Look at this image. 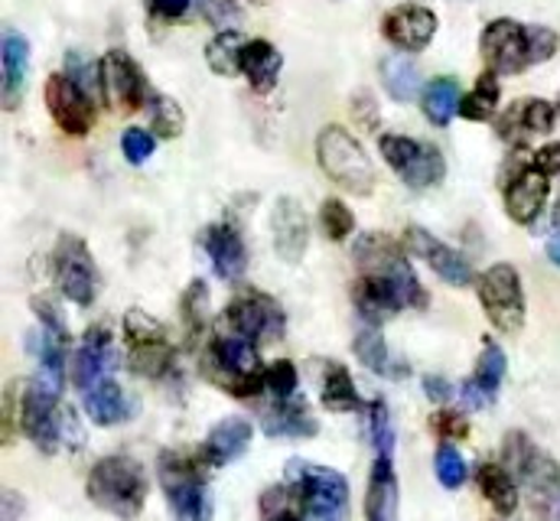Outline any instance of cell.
I'll return each mask as SVG.
<instances>
[{"label":"cell","mask_w":560,"mask_h":521,"mask_svg":"<svg viewBox=\"0 0 560 521\" xmlns=\"http://www.w3.org/2000/svg\"><path fill=\"white\" fill-rule=\"evenodd\" d=\"M355 264L362 267V277L352 287V300L369 326H378L385 316L398 310L427 306V290L420 287L395 239L378 232L362 235L355 245Z\"/></svg>","instance_id":"6da1fadb"},{"label":"cell","mask_w":560,"mask_h":521,"mask_svg":"<svg viewBox=\"0 0 560 521\" xmlns=\"http://www.w3.org/2000/svg\"><path fill=\"white\" fill-rule=\"evenodd\" d=\"M85 493L102 512L135 521L147 502V473L135 456H105L92 466Z\"/></svg>","instance_id":"7a4b0ae2"},{"label":"cell","mask_w":560,"mask_h":521,"mask_svg":"<svg viewBox=\"0 0 560 521\" xmlns=\"http://www.w3.org/2000/svg\"><path fill=\"white\" fill-rule=\"evenodd\" d=\"M206 453H163L160 456V486L170 502L173 521H209L212 519V496L206 489Z\"/></svg>","instance_id":"3957f363"},{"label":"cell","mask_w":560,"mask_h":521,"mask_svg":"<svg viewBox=\"0 0 560 521\" xmlns=\"http://www.w3.org/2000/svg\"><path fill=\"white\" fill-rule=\"evenodd\" d=\"M206 375L235 397H258L265 389V372L255 343L229 333L215 336L206 349Z\"/></svg>","instance_id":"277c9868"},{"label":"cell","mask_w":560,"mask_h":521,"mask_svg":"<svg viewBox=\"0 0 560 521\" xmlns=\"http://www.w3.org/2000/svg\"><path fill=\"white\" fill-rule=\"evenodd\" d=\"M316 160L323 166V173L342 186L352 196H372L375 189V166L369 160V153L362 150V143L339 125L319 130L316 137Z\"/></svg>","instance_id":"5b68a950"},{"label":"cell","mask_w":560,"mask_h":521,"mask_svg":"<svg viewBox=\"0 0 560 521\" xmlns=\"http://www.w3.org/2000/svg\"><path fill=\"white\" fill-rule=\"evenodd\" d=\"M290 473V493L296 496L300 509L316 521H346L349 509V483L342 473L319 466V463H303L293 460L287 466Z\"/></svg>","instance_id":"8992f818"},{"label":"cell","mask_w":560,"mask_h":521,"mask_svg":"<svg viewBox=\"0 0 560 521\" xmlns=\"http://www.w3.org/2000/svg\"><path fill=\"white\" fill-rule=\"evenodd\" d=\"M502 456H505L502 466L512 476H518V483L525 486V493L532 496L538 512H551V506L560 502L558 463L548 453H541L525 433H509L502 443Z\"/></svg>","instance_id":"52a82bcc"},{"label":"cell","mask_w":560,"mask_h":521,"mask_svg":"<svg viewBox=\"0 0 560 521\" xmlns=\"http://www.w3.org/2000/svg\"><path fill=\"white\" fill-rule=\"evenodd\" d=\"M476 290H479V303H482L489 323L499 333H505V336L522 333V326H525V290H522V277L512 264H505V260L492 264L479 277Z\"/></svg>","instance_id":"ba28073f"},{"label":"cell","mask_w":560,"mask_h":521,"mask_svg":"<svg viewBox=\"0 0 560 521\" xmlns=\"http://www.w3.org/2000/svg\"><path fill=\"white\" fill-rule=\"evenodd\" d=\"M382 157L388 160V166L411 186V189H427L436 186L446 173L443 153L433 143H423L415 137H401V134H385L378 140Z\"/></svg>","instance_id":"9c48e42d"},{"label":"cell","mask_w":560,"mask_h":521,"mask_svg":"<svg viewBox=\"0 0 560 521\" xmlns=\"http://www.w3.org/2000/svg\"><path fill=\"white\" fill-rule=\"evenodd\" d=\"M225 326L229 333L248 339V343H271L283 333V310L265 290H242L225 306Z\"/></svg>","instance_id":"30bf717a"},{"label":"cell","mask_w":560,"mask_h":521,"mask_svg":"<svg viewBox=\"0 0 560 521\" xmlns=\"http://www.w3.org/2000/svg\"><path fill=\"white\" fill-rule=\"evenodd\" d=\"M52 274H56V287L75 306H89L95 300V287H98L95 260L79 235H69V232L59 235V245L52 252Z\"/></svg>","instance_id":"8fae6325"},{"label":"cell","mask_w":560,"mask_h":521,"mask_svg":"<svg viewBox=\"0 0 560 521\" xmlns=\"http://www.w3.org/2000/svg\"><path fill=\"white\" fill-rule=\"evenodd\" d=\"M62 410L66 407H59V394L36 382L20 397V427L26 440L43 453H56L62 447Z\"/></svg>","instance_id":"7c38bea8"},{"label":"cell","mask_w":560,"mask_h":521,"mask_svg":"<svg viewBox=\"0 0 560 521\" xmlns=\"http://www.w3.org/2000/svg\"><path fill=\"white\" fill-rule=\"evenodd\" d=\"M479 49H482V59L489 62V72H495V76H515L525 66H532L528 26H522L515 20H492L482 30Z\"/></svg>","instance_id":"4fadbf2b"},{"label":"cell","mask_w":560,"mask_h":521,"mask_svg":"<svg viewBox=\"0 0 560 521\" xmlns=\"http://www.w3.org/2000/svg\"><path fill=\"white\" fill-rule=\"evenodd\" d=\"M43 99H46V108H49L52 121L69 137H85L95 125V102L69 76H62V72L49 76L46 89H43Z\"/></svg>","instance_id":"5bb4252c"},{"label":"cell","mask_w":560,"mask_h":521,"mask_svg":"<svg viewBox=\"0 0 560 521\" xmlns=\"http://www.w3.org/2000/svg\"><path fill=\"white\" fill-rule=\"evenodd\" d=\"M115 366H118V356H115L108 326H92L82 336V343H79V349L72 356V385L82 391H92L95 385L108 382Z\"/></svg>","instance_id":"9a60e30c"},{"label":"cell","mask_w":560,"mask_h":521,"mask_svg":"<svg viewBox=\"0 0 560 521\" xmlns=\"http://www.w3.org/2000/svg\"><path fill=\"white\" fill-rule=\"evenodd\" d=\"M405 239H408V252L418 255V258L423 260L436 277H443L450 287H469V283L476 280L469 260L463 258L459 252H453L446 242H440L436 235H430L427 229L411 225Z\"/></svg>","instance_id":"2e32d148"},{"label":"cell","mask_w":560,"mask_h":521,"mask_svg":"<svg viewBox=\"0 0 560 521\" xmlns=\"http://www.w3.org/2000/svg\"><path fill=\"white\" fill-rule=\"evenodd\" d=\"M102 76H105V102H115L125 112H138L140 105L150 102L147 82L140 66L121 49H112L102 59Z\"/></svg>","instance_id":"e0dca14e"},{"label":"cell","mask_w":560,"mask_h":521,"mask_svg":"<svg viewBox=\"0 0 560 521\" xmlns=\"http://www.w3.org/2000/svg\"><path fill=\"white\" fill-rule=\"evenodd\" d=\"M436 13L420 7V3H401L395 10L385 13L382 20V33L405 53H420L427 49V43L433 39L436 33Z\"/></svg>","instance_id":"ac0fdd59"},{"label":"cell","mask_w":560,"mask_h":521,"mask_svg":"<svg viewBox=\"0 0 560 521\" xmlns=\"http://www.w3.org/2000/svg\"><path fill=\"white\" fill-rule=\"evenodd\" d=\"M505 372H509V359H505L502 346L492 343V339H486V343H482V356H479V362H476V372H472V379L463 385V404L472 407V410L492 404L495 394H499L502 379H505Z\"/></svg>","instance_id":"d6986e66"},{"label":"cell","mask_w":560,"mask_h":521,"mask_svg":"<svg viewBox=\"0 0 560 521\" xmlns=\"http://www.w3.org/2000/svg\"><path fill=\"white\" fill-rule=\"evenodd\" d=\"M271 232H275V252L280 258L287 264H300L310 245V225L296 199H278L275 216H271Z\"/></svg>","instance_id":"ffe728a7"},{"label":"cell","mask_w":560,"mask_h":521,"mask_svg":"<svg viewBox=\"0 0 560 521\" xmlns=\"http://www.w3.org/2000/svg\"><path fill=\"white\" fill-rule=\"evenodd\" d=\"M202 245H206L212 267L222 280H238L248 270V248H245L235 225H229V222L209 225L202 232Z\"/></svg>","instance_id":"44dd1931"},{"label":"cell","mask_w":560,"mask_h":521,"mask_svg":"<svg viewBox=\"0 0 560 521\" xmlns=\"http://www.w3.org/2000/svg\"><path fill=\"white\" fill-rule=\"evenodd\" d=\"M548 189H551L548 186V176L541 170H535V166H525L505 186V209H509V216L518 225H532L541 216L545 202H548Z\"/></svg>","instance_id":"7402d4cb"},{"label":"cell","mask_w":560,"mask_h":521,"mask_svg":"<svg viewBox=\"0 0 560 521\" xmlns=\"http://www.w3.org/2000/svg\"><path fill=\"white\" fill-rule=\"evenodd\" d=\"M555 118H558V108L551 102H541V99H525V102H515L502 121H499V134L509 140V143H525L528 137L535 134H548L555 128Z\"/></svg>","instance_id":"603a6c76"},{"label":"cell","mask_w":560,"mask_h":521,"mask_svg":"<svg viewBox=\"0 0 560 521\" xmlns=\"http://www.w3.org/2000/svg\"><path fill=\"white\" fill-rule=\"evenodd\" d=\"M398 476L392 456H378L365 489V521H398Z\"/></svg>","instance_id":"cb8c5ba5"},{"label":"cell","mask_w":560,"mask_h":521,"mask_svg":"<svg viewBox=\"0 0 560 521\" xmlns=\"http://www.w3.org/2000/svg\"><path fill=\"white\" fill-rule=\"evenodd\" d=\"M3 108L13 112L23 102L26 76H30V39L16 30L3 33Z\"/></svg>","instance_id":"d4e9b609"},{"label":"cell","mask_w":560,"mask_h":521,"mask_svg":"<svg viewBox=\"0 0 560 521\" xmlns=\"http://www.w3.org/2000/svg\"><path fill=\"white\" fill-rule=\"evenodd\" d=\"M261 427L268 437H316L319 424L316 417L306 410V404L300 397H287V401H275L265 414H261Z\"/></svg>","instance_id":"484cf974"},{"label":"cell","mask_w":560,"mask_h":521,"mask_svg":"<svg viewBox=\"0 0 560 521\" xmlns=\"http://www.w3.org/2000/svg\"><path fill=\"white\" fill-rule=\"evenodd\" d=\"M252 433H255V430H252V424H248L245 417H225V420H219V424L212 427V433H209L202 453H206V460H209L212 466L232 463V460H238V456L248 450Z\"/></svg>","instance_id":"4316f807"},{"label":"cell","mask_w":560,"mask_h":521,"mask_svg":"<svg viewBox=\"0 0 560 521\" xmlns=\"http://www.w3.org/2000/svg\"><path fill=\"white\" fill-rule=\"evenodd\" d=\"M280 53L268 43V39H252L245 43V53H242V72L245 79L252 82L255 92H271L278 85L280 76Z\"/></svg>","instance_id":"83f0119b"},{"label":"cell","mask_w":560,"mask_h":521,"mask_svg":"<svg viewBox=\"0 0 560 521\" xmlns=\"http://www.w3.org/2000/svg\"><path fill=\"white\" fill-rule=\"evenodd\" d=\"M476 479H479L482 496L492 502V509L499 516H512L518 509V483H515V476L502 463H482Z\"/></svg>","instance_id":"f1b7e54d"},{"label":"cell","mask_w":560,"mask_h":521,"mask_svg":"<svg viewBox=\"0 0 560 521\" xmlns=\"http://www.w3.org/2000/svg\"><path fill=\"white\" fill-rule=\"evenodd\" d=\"M319 397H323V407L332 410V414H352V410L362 407V397H359V389H355L349 369L339 366V362H329V366H326Z\"/></svg>","instance_id":"f546056e"},{"label":"cell","mask_w":560,"mask_h":521,"mask_svg":"<svg viewBox=\"0 0 560 521\" xmlns=\"http://www.w3.org/2000/svg\"><path fill=\"white\" fill-rule=\"evenodd\" d=\"M459 102H463L459 82L450 79V76L433 79V82L423 89V115H427V121L436 125V128H446V125L453 121V115L459 112Z\"/></svg>","instance_id":"4dcf8cb0"},{"label":"cell","mask_w":560,"mask_h":521,"mask_svg":"<svg viewBox=\"0 0 560 521\" xmlns=\"http://www.w3.org/2000/svg\"><path fill=\"white\" fill-rule=\"evenodd\" d=\"M382 82H385V92L395 99V102H411L420 92V69L418 62L405 53H395L382 62Z\"/></svg>","instance_id":"1f68e13d"},{"label":"cell","mask_w":560,"mask_h":521,"mask_svg":"<svg viewBox=\"0 0 560 521\" xmlns=\"http://www.w3.org/2000/svg\"><path fill=\"white\" fill-rule=\"evenodd\" d=\"M85 410H89L92 424H98V427H115V424L125 420V414H128V397H125V391L108 379V382L95 385L92 391H85Z\"/></svg>","instance_id":"d6a6232c"},{"label":"cell","mask_w":560,"mask_h":521,"mask_svg":"<svg viewBox=\"0 0 560 521\" xmlns=\"http://www.w3.org/2000/svg\"><path fill=\"white\" fill-rule=\"evenodd\" d=\"M128 366L143 379H163L173 369V346L166 343V336L128 346Z\"/></svg>","instance_id":"836d02e7"},{"label":"cell","mask_w":560,"mask_h":521,"mask_svg":"<svg viewBox=\"0 0 560 521\" xmlns=\"http://www.w3.org/2000/svg\"><path fill=\"white\" fill-rule=\"evenodd\" d=\"M242 53H245V36L238 30H222L206 46V59H209V69L215 76H235V72H242Z\"/></svg>","instance_id":"e575fe53"},{"label":"cell","mask_w":560,"mask_h":521,"mask_svg":"<svg viewBox=\"0 0 560 521\" xmlns=\"http://www.w3.org/2000/svg\"><path fill=\"white\" fill-rule=\"evenodd\" d=\"M495 105H499V79H495V72H486V76H479L472 92L463 95L459 115L466 121H489L495 115Z\"/></svg>","instance_id":"d590c367"},{"label":"cell","mask_w":560,"mask_h":521,"mask_svg":"<svg viewBox=\"0 0 560 521\" xmlns=\"http://www.w3.org/2000/svg\"><path fill=\"white\" fill-rule=\"evenodd\" d=\"M355 356H359V362L365 366V369H372V372H378V375H398L395 369H392V356H388V346H385V336L375 329V326H369V329H362L359 336H355Z\"/></svg>","instance_id":"8d00e7d4"},{"label":"cell","mask_w":560,"mask_h":521,"mask_svg":"<svg viewBox=\"0 0 560 521\" xmlns=\"http://www.w3.org/2000/svg\"><path fill=\"white\" fill-rule=\"evenodd\" d=\"M150 128L156 137H166V140H173V137H179L183 128H186V115H183V108L173 102V99H166V95H150Z\"/></svg>","instance_id":"74e56055"},{"label":"cell","mask_w":560,"mask_h":521,"mask_svg":"<svg viewBox=\"0 0 560 521\" xmlns=\"http://www.w3.org/2000/svg\"><path fill=\"white\" fill-rule=\"evenodd\" d=\"M66 66H69V79L95 102H105V76H102V62H89L82 53H69L66 56Z\"/></svg>","instance_id":"f35d334b"},{"label":"cell","mask_w":560,"mask_h":521,"mask_svg":"<svg viewBox=\"0 0 560 521\" xmlns=\"http://www.w3.org/2000/svg\"><path fill=\"white\" fill-rule=\"evenodd\" d=\"M319 222H323L326 239H332V242H346L355 232V216L342 199H326L319 209Z\"/></svg>","instance_id":"ab89813d"},{"label":"cell","mask_w":560,"mask_h":521,"mask_svg":"<svg viewBox=\"0 0 560 521\" xmlns=\"http://www.w3.org/2000/svg\"><path fill=\"white\" fill-rule=\"evenodd\" d=\"M179 310H183V320H186L189 336H196V333L206 326V320H209V290H206L202 280H192V283L186 287Z\"/></svg>","instance_id":"60d3db41"},{"label":"cell","mask_w":560,"mask_h":521,"mask_svg":"<svg viewBox=\"0 0 560 521\" xmlns=\"http://www.w3.org/2000/svg\"><path fill=\"white\" fill-rule=\"evenodd\" d=\"M433 470H436V479L446 486V489H459L463 483H466V460L450 447V443H443L440 450H436V456H433Z\"/></svg>","instance_id":"b9f144b4"},{"label":"cell","mask_w":560,"mask_h":521,"mask_svg":"<svg viewBox=\"0 0 560 521\" xmlns=\"http://www.w3.org/2000/svg\"><path fill=\"white\" fill-rule=\"evenodd\" d=\"M369 424H372V443H375L378 456H392V447H395V430H392L388 407H385L382 401H372Z\"/></svg>","instance_id":"7bdbcfd3"},{"label":"cell","mask_w":560,"mask_h":521,"mask_svg":"<svg viewBox=\"0 0 560 521\" xmlns=\"http://www.w3.org/2000/svg\"><path fill=\"white\" fill-rule=\"evenodd\" d=\"M265 389L275 394V401L296 397V369H293V362L280 359L275 366H268V372H265Z\"/></svg>","instance_id":"ee69618b"},{"label":"cell","mask_w":560,"mask_h":521,"mask_svg":"<svg viewBox=\"0 0 560 521\" xmlns=\"http://www.w3.org/2000/svg\"><path fill=\"white\" fill-rule=\"evenodd\" d=\"M555 53H558V33L548 30V26H528V56H532V66L551 59Z\"/></svg>","instance_id":"f6af8a7d"},{"label":"cell","mask_w":560,"mask_h":521,"mask_svg":"<svg viewBox=\"0 0 560 521\" xmlns=\"http://www.w3.org/2000/svg\"><path fill=\"white\" fill-rule=\"evenodd\" d=\"M287 499H290V493L287 489H268L265 496H261V516L265 521H303L290 506H287Z\"/></svg>","instance_id":"bcb514c9"},{"label":"cell","mask_w":560,"mask_h":521,"mask_svg":"<svg viewBox=\"0 0 560 521\" xmlns=\"http://www.w3.org/2000/svg\"><path fill=\"white\" fill-rule=\"evenodd\" d=\"M153 147H156L153 137L140 128H128L125 130V137H121V150H125L128 163H135V166H140V163L153 153Z\"/></svg>","instance_id":"7dc6e473"},{"label":"cell","mask_w":560,"mask_h":521,"mask_svg":"<svg viewBox=\"0 0 560 521\" xmlns=\"http://www.w3.org/2000/svg\"><path fill=\"white\" fill-rule=\"evenodd\" d=\"M196 3H199L202 16H206L209 23L222 26V30H229V26L238 23V7H235V0H196Z\"/></svg>","instance_id":"c3c4849f"},{"label":"cell","mask_w":560,"mask_h":521,"mask_svg":"<svg viewBox=\"0 0 560 521\" xmlns=\"http://www.w3.org/2000/svg\"><path fill=\"white\" fill-rule=\"evenodd\" d=\"M33 313L39 316V326H43V329H52V333H59V336H69V333H66V323H62V313H59V306H56L52 300L36 297V300H33Z\"/></svg>","instance_id":"681fc988"},{"label":"cell","mask_w":560,"mask_h":521,"mask_svg":"<svg viewBox=\"0 0 560 521\" xmlns=\"http://www.w3.org/2000/svg\"><path fill=\"white\" fill-rule=\"evenodd\" d=\"M430 424L440 437H466V420L456 410H440V414H433Z\"/></svg>","instance_id":"f907efd6"},{"label":"cell","mask_w":560,"mask_h":521,"mask_svg":"<svg viewBox=\"0 0 560 521\" xmlns=\"http://www.w3.org/2000/svg\"><path fill=\"white\" fill-rule=\"evenodd\" d=\"M532 166H535V170H541L545 176H555V173H560V143H548V147H541V150L535 153Z\"/></svg>","instance_id":"816d5d0a"},{"label":"cell","mask_w":560,"mask_h":521,"mask_svg":"<svg viewBox=\"0 0 560 521\" xmlns=\"http://www.w3.org/2000/svg\"><path fill=\"white\" fill-rule=\"evenodd\" d=\"M378 108H375V99L369 95V92H362V95H355L352 99V115L365 125V128H375L378 125V115H375Z\"/></svg>","instance_id":"f5cc1de1"},{"label":"cell","mask_w":560,"mask_h":521,"mask_svg":"<svg viewBox=\"0 0 560 521\" xmlns=\"http://www.w3.org/2000/svg\"><path fill=\"white\" fill-rule=\"evenodd\" d=\"M62 443H66V447H72V450L85 443V433H82L79 417H75V410H72V407H66V410H62Z\"/></svg>","instance_id":"db71d44e"},{"label":"cell","mask_w":560,"mask_h":521,"mask_svg":"<svg viewBox=\"0 0 560 521\" xmlns=\"http://www.w3.org/2000/svg\"><path fill=\"white\" fill-rule=\"evenodd\" d=\"M147 3H150V13H156L163 20H179L192 0H147Z\"/></svg>","instance_id":"11a10c76"},{"label":"cell","mask_w":560,"mask_h":521,"mask_svg":"<svg viewBox=\"0 0 560 521\" xmlns=\"http://www.w3.org/2000/svg\"><path fill=\"white\" fill-rule=\"evenodd\" d=\"M423 391H427L430 401H440V404L453 397V385H450L446 379H440V375H427V379H423Z\"/></svg>","instance_id":"9f6ffc18"},{"label":"cell","mask_w":560,"mask_h":521,"mask_svg":"<svg viewBox=\"0 0 560 521\" xmlns=\"http://www.w3.org/2000/svg\"><path fill=\"white\" fill-rule=\"evenodd\" d=\"M16 516H23V499L16 493H3V521H16Z\"/></svg>","instance_id":"6f0895ef"},{"label":"cell","mask_w":560,"mask_h":521,"mask_svg":"<svg viewBox=\"0 0 560 521\" xmlns=\"http://www.w3.org/2000/svg\"><path fill=\"white\" fill-rule=\"evenodd\" d=\"M548 258L555 260V264L560 267V232H555V235H551V242H548Z\"/></svg>","instance_id":"680465c9"},{"label":"cell","mask_w":560,"mask_h":521,"mask_svg":"<svg viewBox=\"0 0 560 521\" xmlns=\"http://www.w3.org/2000/svg\"><path fill=\"white\" fill-rule=\"evenodd\" d=\"M255 3H268V0H255Z\"/></svg>","instance_id":"91938a15"}]
</instances>
